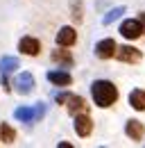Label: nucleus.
Instances as JSON below:
<instances>
[{
  "mask_svg": "<svg viewBox=\"0 0 145 148\" xmlns=\"http://www.w3.org/2000/svg\"><path fill=\"white\" fill-rule=\"evenodd\" d=\"M91 93H93V103L98 107H111L118 100V89L109 80H95L91 84Z\"/></svg>",
  "mask_w": 145,
  "mask_h": 148,
  "instance_id": "f257e3e1",
  "label": "nucleus"
},
{
  "mask_svg": "<svg viewBox=\"0 0 145 148\" xmlns=\"http://www.w3.org/2000/svg\"><path fill=\"white\" fill-rule=\"evenodd\" d=\"M116 41L113 39H102V41H98L95 43V57H100V59H111V57L116 55Z\"/></svg>",
  "mask_w": 145,
  "mask_h": 148,
  "instance_id": "f03ea898",
  "label": "nucleus"
},
{
  "mask_svg": "<svg viewBox=\"0 0 145 148\" xmlns=\"http://www.w3.org/2000/svg\"><path fill=\"white\" fill-rule=\"evenodd\" d=\"M91 130H93V121H91L89 114H86V112L75 114V132H77L79 137H89Z\"/></svg>",
  "mask_w": 145,
  "mask_h": 148,
  "instance_id": "7ed1b4c3",
  "label": "nucleus"
},
{
  "mask_svg": "<svg viewBox=\"0 0 145 148\" xmlns=\"http://www.w3.org/2000/svg\"><path fill=\"white\" fill-rule=\"evenodd\" d=\"M120 34L125 39H138L141 34H143V30H141V23H138V18H129V21H123V25H120Z\"/></svg>",
  "mask_w": 145,
  "mask_h": 148,
  "instance_id": "20e7f679",
  "label": "nucleus"
},
{
  "mask_svg": "<svg viewBox=\"0 0 145 148\" xmlns=\"http://www.w3.org/2000/svg\"><path fill=\"white\" fill-rule=\"evenodd\" d=\"M116 57L127 64H136V62H141V50L134 46H123V48H116Z\"/></svg>",
  "mask_w": 145,
  "mask_h": 148,
  "instance_id": "39448f33",
  "label": "nucleus"
},
{
  "mask_svg": "<svg viewBox=\"0 0 145 148\" xmlns=\"http://www.w3.org/2000/svg\"><path fill=\"white\" fill-rule=\"evenodd\" d=\"M43 112H45V107H43V103H39L36 105V110H32V107H20V110H16V116L18 121H34V119H41L43 116Z\"/></svg>",
  "mask_w": 145,
  "mask_h": 148,
  "instance_id": "423d86ee",
  "label": "nucleus"
},
{
  "mask_svg": "<svg viewBox=\"0 0 145 148\" xmlns=\"http://www.w3.org/2000/svg\"><path fill=\"white\" fill-rule=\"evenodd\" d=\"M18 50L23 53V55H39L41 53V43H39V39L34 37H23L20 39V43H18Z\"/></svg>",
  "mask_w": 145,
  "mask_h": 148,
  "instance_id": "0eeeda50",
  "label": "nucleus"
},
{
  "mask_svg": "<svg viewBox=\"0 0 145 148\" xmlns=\"http://www.w3.org/2000/svg\"><path fill=\"white\" fill-rule=\"evenodd\" d=\"M14 87H16L18 93H30L32 89H34V77H32V73H20L16 77V82H14Z\"/></svg>",
  "mask_w": 145,
  "mask_h": 148,
  "instance_id": "6e6552de",
  "label": "nucleus"
},
{
  "mask_svg": "<svg viewBox=\"0 0 145 148\" xmlns=\"http://www.w3.org/2000/svg\"><path fill=\"white\" fill-rule=\"evenodd\" d=\"M75 41H77V32H75L72 27H68V25L57 32V43H59L61 48H68V46H72Z\"/></svg>",
  "mask_w": 145,
  "mask_h": 148,
  "instance_id": "1a4fd4ad",
  "label": "nucleus"
},
{
  "mask_svg": "<svg viewBox=\"0 0 145 148\" xmlns=\"http://www.w3.org/2000/svg\"><path fill=\"white\" fill-rule=\"evenodd\" d=\"M125 132H127V137H129V139H134V141H141V139H143V134H145V128H143V123H141V121L131 119V121H127Z\"/></svg>",
  "mask_w": 145,
  "mask_h": 148,
  "instance_id": "9d476101",
  "label": "nucleus"
},
{
  "mask_svg": "<svg viewBox=\"0 0 145 148\" xmlns=\"http://www.w3.org/2000/svg\"><path fill=\"white\" fill-rule=\"evenodd\" d=\"M48 80L57 84V87H70L72 84V75L66 73V71H50L48 73Z\"/></svg>",
  "mask_w": 145,
  "mask_h": 148,
  "instance_id": "9b49d317",
  "label": "nucleus"
},
{
  "mask_svg": "<svg viewBox=\"0 0 145 148\" xmlns=\"http://www.w3.org/2000/svg\"><path fill=\"white\" fill-rule=\"evenodd\" d=\"M66 107L70 114H79V112H86V100L82 98V96H70L68 93V98H66Z\"/></svg>",
  "mask_w": 145,
  "mask_h": 148,
  "instance_id": "f8f14e48",
  "label": "nucleus"
},
{
  "mask_svg": "<svg viewBox=\"0 0 145 148\" xmlns=\"http://www.w3.org/2000/svg\"><path fill=\"white\" fill-rule=\"evenodd\" d=\"M129 105L136 112H145V91L143 89H134L129 93Z\"/></svg>",
  "mask_w": 145,
  "mask_h": 148,
  "instance_id": "ddd939ff",
  "label": "nucleus"
},
{
  "mask_svg": "<svg viewBox=\"0 0 145 148\" xmlns=\"http://www.w3.org/2000/svg\"><path fill=\"white\" fill-rule=\"evenodd\" d=\"M16 69H18V59L16 57H2V59H0V71H2L5 75L14 73Z\"/></svg>",
  "mask_w": 145,
  "mask_h": 148,
  "instance_id": "4468645a",
  "label": "nucleus"
},
{
  "mask_svg": "<svg viewBox=\"0 0 145 148\" xmlns=\"http://www.w3.org/2000/svg\"><path fill=\"white\" fill-rule=\"evenodd\" d=\"M0 134H2V141H5V144H14V139H16V132H14V128H12L9 123H5V125L0 128Z\"/></svg>",
  "mask_w": 145,
  "mask_h": 148,
  "instance_id": "2eb2a0df",
  "label": "nucleus"
},
{
  "mask_svg": "<svg viewBox=\"0 0 145 148\" xmlns=\"http://www.w3.org/2000/svg\"><path fill=\"white\" fill-rule=\"evenodd\" d=\"M52 59H54V62H59V64H66V66L72 64V57H70L68 50H54V53H52Z\"/></svg>",
  "mask_w": 145,
  "mask_h": 148,
  "instance_id": "dca6fc26",
  "label": "nucleus"
},
{
  "mask_svg": "<svg viewBox=\"0 0 145 148\" xmlns=\"http://www.w3.org/2000/svg\"><path fill=\"white\" fill-rule=\"evenodd\" d=\"M125 14V7H116V9H111L107 16H104V25H109V23H113L116 18H120Z\"/></svg>",
  "mask_w": 145,
  "mask_h": 148,
  "instance_id": "f3484780",
  "label": "nucleus"
},
{
  "mask_svg": "<svg viewBox=\"0 0 145 148\" xmlns=\"http://www.w3.org/2000/svg\"><path fill=\"white\" fill-rule=\"evenodd\" d=\"M138 23H141V30H143V34H145V14L141 12V16H138Z\"/></svg>",
  "mask_w": 145,
  "mask_h": 148,
  "instance_id": "a211bd4d",
  "label": "nucleus"
},
{
  "mask_svg": "<svg viewBox=\"0 0 145 148\" xmlns=\"http://www.w3.org/2000/svg\"><path fill=\"white\" fill-rule=\"evenodd\" d=\"M66 98H68V93H59L57 96V103H66Z\"/></svg>",
  "mask_w": 145,
  "mask_h": 148,
  "instance_id": "6ab92c4d",
  "label": "nucleus"
}]
</instances>
